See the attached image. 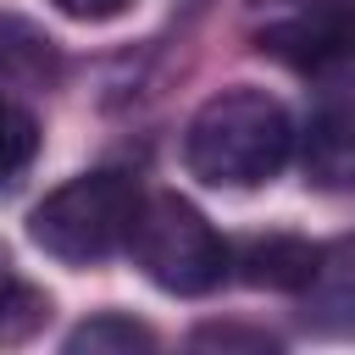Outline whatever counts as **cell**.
<instances>
[{"instance_id": "obj_14", "label": "cell", "mask_w": 355, "mask_h": 355, "mask_svg": "<svg viewBox=\"0 0 355 355\" xmlns=\"http://www.w3.org/2000/svg\"><path fill=\"white\" fill-rule=\"evenodd\" d=\"M17 277H11V261H6V250H0V300H6V288H11Z\"/></svg>"}, {"instance_id": "obj_10", "label": "cell", "mask_w": 355, "mask_h": 355, "mask_svg": "<svg viewBox=\"0 0 355 355\" xmlns=\"http://www.w3.org/2000/svg\"><path fill=\"white\" fill-rule=\"evenodd\" d=\"M33 155H39V122H33V111L0 94V183H11Z\"/></svg>"}, {"instance_id": "obj_5", "label": "cell", "mask_w": 355, "mask_h": 355, "mask_svg": "<svg viewBox=\"0 0 355 355\" xmlns=\"http://www.w3.org/2000/svg\"><path fill=\"white\" fill-rule=\"evenodd\" d=\"M300 316L322 338H355V233L316 250V266L300 288Z\"/></svg>"}, {"instance_id": "obj_1", "label": "cell", "mask_w": 355, "mask_h": 355, "mask_svg": "<svg viewBox=\"0 0 355 355\" xmlns=\"http://www.w3.org/2000/svg\"><path fill=\"white\" fill-rule=\"evenodd\" d=\"M294 150V122L277 94L233 83L211 94L183 128V166L211 189H255L283 172Z\"/></svg>"}, {"instance_id": "obj_11", "label": "cell", "mask_w": 355, "mask_h": 355, "mask_svg": "<svg viewBox=\"0 0 355 355\" xmlns=\"http://www.w3.org/2000/svg\"><path fill=\"white\" fill-rule=\"evenodd\" d=\"M44 316H50V300L39 288H28V283H11L6 300H0V338L6 344H22Z\"/></svg>"}, {"instance_id": "obj_3", "label": "cell", "mask_w": 355, "mask_h": 355, "mask_svg": "<svg viewBox=\"0 0 355 355\" xmlns=\"http://www.w3.org/2000/svg\"><path fill=\"white\" fill-rule=\"evenodd\" d=\"M133 211H139V189L128 172H83L50 189L28 211V239L67 266H89L105 261L116 244H128Z\"/></svg>"}, {"instance_id": "obj_2", "label": "cell", "mask_w": 355, "mask_h": 355, "mask_svg": "<svg viewBox=\"0 0 355 355\" xmlns=\"http://www.w3.org/2000/svg\"><path fill=\"white\" fill-rule=\"evenodd\" d=\"M128 255L155 288L183 294V300L211 294L233 266V255H227L222 233L205 222V211L172 189L139 200L133 227H128Z\"/></svg>"}, {"instance_id": "obj_12", "label": "cell", "mask_w": 355, "mask_h": 355, "mask_svg": "<svg viewBox=\"0 0 355 355\" xmlns=\"http://www.w3.org/2000/svg\"><path fill=\"white\" fill-rule=\"evenodd\" d=\"M189 349H244V355H266V349H277V338H272V333H261V327L205 322V327H194V333H189Z\"/></svg>"}, {"instance_id": "obj_8", "label": "cell", "mask_w": 355, "mask_h": 355, "mask_svg": "<svg viewBox=\"0 0 355 355\" xmlns=\"http://www.w3.org/2000/svg\"><path fill=\"white\" fill-rule=\"evenodd\" d=\"M61 72L55 39L44 28H33L28 17H6L0 11V89H39Z\"/></svg>"}, {"instance_id": "obj_7", "label": "cell", "mask_w": 355, "mask_h": 355, "mask_svg": "<svg viewBox=\"0 0 355 355\" xmlns=\"http://www.w3.org/2000/svg\"><path fill=\"white\" fill-rule=\"evenodd\" d=\"M316 250L322 244H305L294 233H266V239H250L239 250V277L250 288H283V294H300L311 266H316Z\"/></svg>"}, {"instance_id": "obj_15", "label": "cell", "mask_w": 355, "mask_h": 355, "mask_svg": "<svg viewBox=\"0 0 355 355\" xmlns=\"http://www.w3.org/2000/svg\"><path fill=\"white\" fill-rule=\"evenodd\" d=\"M288 6H338V0H288Z\"/></svg>"}, {"instance_id": "obj_6", "label": "cell", "mask_w": 355, "mask_h": 355, "mask_svg": "<svg viewBox=\"0 0 355 355\" xmlns=\"http://www.w3.org/2000/svg\"><path fill=\"white\" fill-rule=\"evenodd\" d=\"M300 166L316 189H355V100H333L305 122Z\"/></svg>"}, {"instance_id": "obj_13", "label": "cell", "mask_w": 355, "mask_h": 355, "mask_svg": "<svg viewBox=\"0 0 355 355\" xmlns=\"http://www.w3.org/2000/svg\"><path fill=\"white\" fill-rule=\"evenodd\" d=\"M50 6L72 22H111V17L128 11V0H50Z\"/></svg>"}, {"instance_id": "obj_9", "label": "cell", "mask_w": 355, "mask_h": 355, "mask_svg": "<svg viewBox=\"0 0 355 355\" xmlns=\"http://www.w3.org/2000/svg\"><path fill=\"white\" fill-rule=\"evenodd\" d=\"M133 349H155V333L122 311H100L67 333V355H133Z\"/></svg>"}, {"instance_id": "obj_4", "label": "cell", "mask_w": 355, "mask_h": 355, "mask_svg": "<svg viewBox=\"0 0 355 355\" xmlns=\"http://www.w3.org/2000/svg\"><path fill=\"white\" fill-rule=\"evenodd\" d=\"M255 50L283 61L300 78H322V83H349L355 78V6H300L283 22H266L255 33Z\"/></svg>"}]
</instances>
